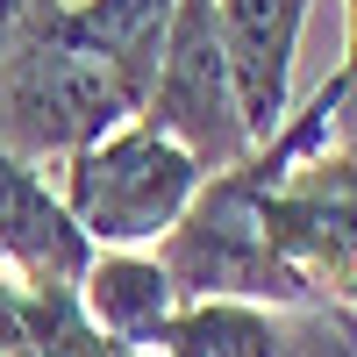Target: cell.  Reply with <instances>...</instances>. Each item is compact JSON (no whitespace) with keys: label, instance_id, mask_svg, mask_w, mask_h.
Returning <instances> with one entry per match:
<instances>
[{"label":"cell","instance_id":"cell-1","mask_svg":"<svg viewBox=\"0 0 357 357\" xmlns=\"http://www.w3.org/2000/svg\"><path fill=\"white\" fill-rule=\"evenodd\" d=\"M129 114H143V100L72 29L65 0H22L15 36L0 50V151L29 165L72 158L79 143L107 136Z\"/></svg>","mask_w":357,"mask_h":357},{"label":"cell","instance_id":"cell-2","mask_svg":"<svg viewBox=\"0 0 357 357\" xmlns=\"http://www.w3.org/2000/svg\"><path fill=\"white\" fill-rule=\"evenodd\" d=\"M207 165L186 151V143H172L158 122H114L107 136L79 143L65 158V186L57 200L72 207V222L93 236V250H143L158 243V236L186 215V200L200 193Z\"/></svg>","mask_w":357,"mask_h":357},{"label":"cell","instance_id":"cell-3","mask_svg":"<svg viewBox=\"0 0 357 357\" xmlns=\"http://www.w3.org/2000/svg\"><path fill=\"white\" fill-rule=\"evenodd\" d=\"M143 122H158L172 143H186L207 172H229L250 158V129H243V107H236V86H229L215 0H178L172 8L158 79L143 93Z\"/></svg>","mask_w":357,"mask_h":357},{"label":"cell","instance_id":"cell-4","mask_svg":"<svg viewBox=\"0 0 357 357\" xmlns=\"http://www.w3.org/2000/svg\"><path fill=\"white\" fill-rule=\"evenodd\" d=\"M264 236L321 307H357V151L301 158L264 193Z\"/></svg>","mask_w":357,"mask_h":357},{"label":"cell","instance_id":"cell-5","mask_svg":"<svg viewBox=\"0 0 357 357\" xmlns=\"http://www.w3.org/2000/svg\"><path fill=\"white\" fill-rule=\"evenodd\" d=\"M215 15H222V57L243 129L250 143H264L293 114V57H301L314 0H215Z\"/></svg>","mask_w":357,"mask_h":357},{"label":"cell","instance_id":"cell-6","mask_svg":"<svg viewBox=\"0 0 357 357\" xmlns=\"http://www.w3.org/2000/svg\"><path fill=\"white\" fill-rule=\"evenodd\" d=\"M86 264H93V236H86L72 222V207L36 178V165L0 151V279L79 293Z\"/></svg>","mask_w":357,"mask_h":357},{"label":"cell","instance_id":"cell-7","mask_svg":"<svg viewBox=\"0 0 357 357\" xmlns=\"http://www.w3.org/2000/svg\"><path fill=\"white\" fill-rule=\"evenodd\" d=\"M79 307H86V321H93L100 336L143 350L172 321L178 286L158 264V250H93V264H86V279H79Z\"/></svg>","mask_w":357,"mask_h":357},{"label":"cell","instance_id":"cell-8","mask_svg":"<svg viewBox=\"0 0 357 357\" xmlns=\"http://www.w3.org/2000/svg\"><path fill=\"white\" fill-rule=\"evenodd\" d=\"M151 357H286V321L264 301H178L143 343Z\"/></svg>","mask_w":357,"mask_h":357},{"label":"cell","instance_id":"cell-9","mask_svg":"<svg viewBox=\"0 0 357 357\" xmlns=\"http://www.w3.org/2000/svg\"><path fill=\"white\" fill-rule=\"evenodd\" d=\"M65 8H72V29L129 79V93L136 100L151 93L158 57H165V29H172L178 0H65Z\"/></svg>","mask_w":357,"mask_h":357},{"label":"cell","instance_id":"cell-10","mask_svg":"<svg viewBox=\"0 0 357 357\" xmlns=\"http://www.w3.org/2000/svg\"><path fill=\"white\" fill-rule=\"evenodd\" d=\"M343 8H350V43H343V72H336V143L357 151V0H343Z\"/></svg>","mask_w":357,"mask_h":357},{"label":"cell","instance_id":"cell-11","mask_svg":"<svg viewBox=\"0 0 357 357\" xmlns=\"http://www.w3.org/2000/svg\"><path fill=\"white\" fill-rule=\"evenodd\" d=\"M15 15H22V0H0V50H8V36H15Z\"/></svg>","mask_w":357,"mask_h":357}]
</instances>
